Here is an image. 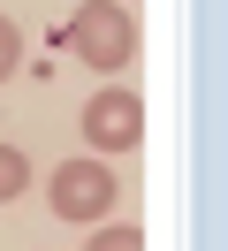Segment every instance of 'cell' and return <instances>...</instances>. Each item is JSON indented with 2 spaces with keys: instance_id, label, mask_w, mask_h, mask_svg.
Instances as JSON below:
<instances>
[{
  "instance_id": "cell-1",
  "label": "cell",
  "mask_w": 228,
  "mask_h": 251,
  "mask_svg": "<svg viewBox=\"0 0 228 251\" xmlns=\"http://www.w3.org/2000/svg\"><path fill=\"white\" fill-rule=\"evenodd\" d=\"M69 46H76V61H91V69H122V61H137L129 0H84V8L69 16Z\"/></svg>"
},
{
  "instance_id": "cell-2",
  "label": "cell",
  "mask_w": 228,
  "mask_h": 251,
  "mask_svg": "<svg viewBox=\"0 0 228 251\" xmlns=\"http://www.w3.org/2000/svg\"><path fill=\"white\" fill-rule=\"evenodd\" d=\"M46 198H53V213H61V221H84V228H91V221H106V213H114L122 183L106 175V160H91V152H84V160H69V168H53Z\"/></svg>"
},
{
  "instance_id": "cell-3",
  "label": "cell",
  "mask_w": 228,
  "mask_h": 251,
  "mask_svg": "<svg viewBox=\"0 0 228 251\" xmlns=\"http://www.w3.org/2000/svg\"><path fill=\"white\" fill-rule=\"evenodd\" d=\"M84 137L91 152H129L137 137H145V107H137V92H99L84 107Z\"/></svg>"
},
{
  "instance_id": "cell-4",
  "label": "cell",
  "mask_w": 228,
  "mask_h": 251,
  "mask_svg": "<svg viewBox=\"0 0 228 251\" xmlns=\"http://www.w3.org/2000/svg\"><path fill=\"white\" fill-rule=\"evenodd\" d=\"M23 183H30V160L15 152V145H0V205H8L15 190H23Z\"/></svg>"
},
{
  "instance_id": "cell-5",
  "label": "cell",
  "mask_w": 228,
  "mask_h": 251,
  "mask_svg": "<svg viewBox=\"0 0 228 251\" xmlns=\"http://www.w3.org/2000/svg\"><path fill=\"white\" fill-rule=\"evenodd\" d=\"M15 61H23V31L0 16V76H15Z\"/></svg>"
},
{
  "instance_id": "cell-6",
  "label": "cell",
  "mask_w": 228,
  "mask_h": 251,
  "mask_svg": "<svg viewBox=\"0 0 228 251\" xmlns=\"http://www.w3.org/2000/svg\"><path fill=\"white\" fill-rule=\"evenodd\" d=\"M91 251H145V236H137V228H99Z\"/></svg>"
}]
</instances>
